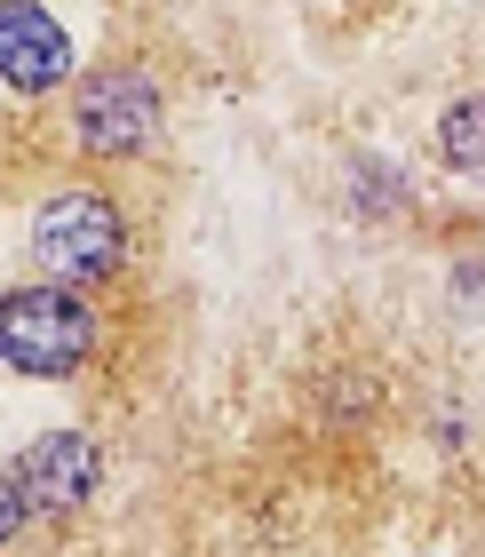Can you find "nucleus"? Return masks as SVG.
Instances as JSON below:
<instances>
[{"mask_svg": "<svg viewBox=\"0 0 485 557\" xmlns=\"http://www.w3.org/2000/svg\"><path fill=\"white\" fill-rule=\"evenodd\" d=\"M9 486L24 494V518H80L96 494H104V446L88 438V430H48V438H33L16 454V478Z\"/></svg>", "mask_w": 485, "mask_h": 557, "instance_id": "4", "label": "nucleus"}, {"mask_svg": "<svg viewBox=\"0 0 485 557\" xmlns=\"http://www.w3.org/2000/svg\"><path fill=\"white\" fill-rule=\"evenodd\" d=\"M112 319L104 302L80 287H48V278H24V287L0 295V367L33 374V383H72L104 359Z\"/></svg>", "mask_w": 485, "mask_h": 557, "instance_id": "1", "label": "nucleus"}, {"mask_svg": "<svg viewBox=\"0 0 485 557\" xmlns=\"http://www.w3.org/2000/svg\"><path fill=\"white\" fill-rule=\"evenodd\" d=\"M33 263H40L48 287H80V295L120 287V271H127V208L104 184L48 191L33 208Z\"/></svg>", "mask_w": 485, "mask_h": 557, "instance_id": "3", "label": "nucleus"}, {"mask_svg": "<svg viewBox=\"0 0 485 557\" xmlns=\"http://www.w3.org/2000/svg\"><path fill=\"white\" fill-rule=\"evenodd\" d=\"M438 144H446V168H462V175H477V160H485V104L477 96H462V104L446 112V128H438Z\"/></svg>", "mask_w": 485, "mask_h": 557, "instance_id": "6", "label": "nucleus"}, {"mask_svg": "<svg viewBox=\"0 0 485 557\" xmlns=\"http://www.w3.org/2000/svg\"><path fill=\"white\" fill-rule=\"evenodd\" d=\"M72 81V33L48 0H0V88L48 104Z\"/></svg>", "mask_w": 485, "mask_h": 557, "instance_id": "5", "label": "nucleus"}, {"mask_svg": "<svg viewBox=\"0 0 485 557\" xmlns=\"http://www.w3.org/2000/svg\"><path fill=\"white\" fill-rule=\"evenodd\" d=\"M64 144L80 160H144L151 144L167 136V81L151 72L144 57H112V64H88L80 81H64Z\"/></svg>", "mask_w": 485, "mask_h": 557, "instance_id": "2", "label": "nucleus"}, {"mask_svg": "<svg viewBox=\"0 0 485 557\" xmlns=\"http://www.w3.org/2000/svg\"><path fill=\"white\" fill-rule=\"evenodd\" d=\"M24 525H33V518H24V494L9 486V478H0V557L24 542Z\"/></svg>", "mask_w": 485, "mask_h": 557, "instance_id": "7", "label": "nucleus"}]
</instances>
